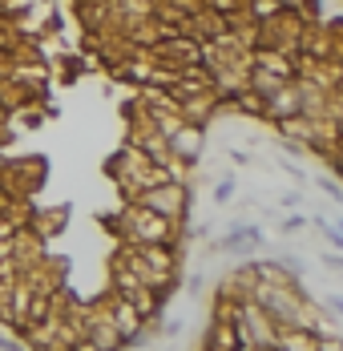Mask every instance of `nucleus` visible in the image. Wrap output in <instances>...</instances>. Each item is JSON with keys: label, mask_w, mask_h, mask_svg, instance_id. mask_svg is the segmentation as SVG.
<instances>
[{"label": "nucleus", "mask_w": 343, "mask_h": 351, "mask_svg": "<svg viewBox=\"0 0 343 351\" xmlns=\"http://www.w3.org/2000/svg\"><path fill=\"white\" fill-rule=\"evenodd\" d=\"M315 226H319V234H323L327 243L335 246V250H343V234L335 230V226H331V222H323V218H315Z\"/></svg>", "instance_id": "7"}, {"label": "nucleus", "mask_w": 343, "mask_h": 351, "mask_svg": "<svg viewBox=\"0 0 343 351\" xmlns=\"http://www.w3.org/2000/svg\"><path fill=\"white\" fill-rule=\"evenodd\" d=\"M126 230H130V243L134 246H174V239H178V222L145 210L137 202L126 210Z\"/></svg>", "instance_id": "3"}, {"label": "nucleus", "mask_w": 343, "mask_h": 351, "mask_svg": "<svg viewBox=\"0 0 343 351\" xmlns=\"http://www.w3.org/2000/svg\"><path fill=\"white\" fill-rule=\"evenodd\" d=\"M226 319H230V327H235L239 348H274V343H279V331H283V327H279L250 295L226 303Z\"/></svg>", "instance_id": "1"}, {"label": "nucleus", "mask_w": 343, "mask_h": 351, "mask_svg": "<svg viewBox=\"0 0 343 351\" xmlns=\"http://www.w3.org/2000/svg\"><path fill=\"white\" fill-rule=\"evenodd\" d=\"M319 190H327V194H331L335 202H343V186H335L331 178H319Z\"/></svg>", "instance_id": "11"}, {"label": "nucleus", "mask_w": 343, "mask_h": 351, "mask_svg": "<svg viewBox=\"0 0 343 351\" xmlns=\"http://www.w3.org/2000/svg\"><path fill=\"white\" fill-rule=\"evenodd\" d=\"M166 149H170V162H178V166H194V162L202 158V125L182 121L170 138H166Z\"/></svg>", "instance_id": "4"}, {"label": "nucleus", "mask_w": 343, "mask_h": 351, "mask_svg": "<svg viewBox=\"0 0 343 351\" xmlns=\"http://www.w3.org/2000/svg\"><path fill=\"white\" fill-rule=\"evenodd\" d=\"M239 351H274V348H239Z\"/></svg>", "instance_id": "17"}, {"label": "nucleus", "mask_w": 343, "mask_h": 351, "mask_svg": "<svg viewBox=\"0 0 343 351\" xmlns=\"http://www.w3.org/2000/svg\"><path fill=\"white\" fill-rule=\"evenodd\" d=\"M274 351H319V331H307V327H283Z\"/></svg>", "instance_id": "6"}, {"label": "nucleus", "mask_w": 343, "mask_h": 351, "mask_svg": "<svg viewBox=\"0 0 343 351\" xmlns=\"http://www.w3.org/2000/svg\"><path fill=\"white\" fill-rule=\"evenodd\" d=\"M307 226V218H299V214H291V218H283V230H303Z\"/></svg>", "instance_id": "13"}, {"label": "nucleus", "mask_w": 343, "mask_h": 351, "mask_svg": "<svg viewBox=\"0 0 343 351\" xmlns=\"http://www.w3.org/2000/svg\"><path fill=\"white\" fill-rule=\"evenodd\" d=\"M279 267H283V271H287L291 279H299V275H303V263H299L295 254H283V258H279Z\"/></svg>", "instance_id": "9"}, {"label": "nucleus", "mask_w": 343, "mask_h": 351, "mask_svg": "<svg viewBox=\"0 0 343 351\" xmlns=\"http://www.w3.org/2000/svg\"><path fill=\"white\" fill-rule=\"evenodd\" d=\"M283 206H303V194H295V190H291V194H283Z\"/></svg>", "instance_id": "15"}, {"label": "nucleus", "mask_w": 343, "mask_h": 351, "mask_svg": "<svg viewBox=\"0 0 343 351\" xmlns=\"http://www.w3.org/2000/svg\"><path fill=\"white\" fill-rule=\"evenodd\" d=\"M323 307H327V315H343V295H327Z\"/></svg>", "instance_id": "12"}, {"label": "nucleus", "mask_w": 343, "mask_h": 351, "mask_svg": "<svg viewBox=\"0 0 343 351\" xmlns=\"http://www.w3.org/2000/svg\"><path fill=\"white\" fill-rule=\"evenodd\" d=\"M0 351H29V348H21V343H12V339H4V335H0Z\"/></svg>", "instance_id": "16"}, {"label": "nucleus", "mask_w": 343, "mask_h": 351, "mask_svg": "<svg viewBox=\"0 0 343 351\" xmlns=\"http://www.w3.org/2000/svg\"><path fill=\"white\" fill-rule=\"evenodd\" d=\"M323 263H327L331 271H343V254H323Z\"/></svg>", "instance_id": "14"}, {"label": "nucleus", "mask_w": 343, "mask_h": 351, "mask_svg": "<svg viewBox=\"0 0 343 351\" xmlns=\"http://www.w3.org/2000/svg\"><path fill=\"white\" fill-rule=\"evenodd\" d=\"M335 230H340V234H343V218H340V222H335Z\"/></svg>", "instance_id": "18"}, {"label": "nucleus", "mask_w": 343, "mask_h": 351, "mask_svg": "<svg viewBox=\"0 0 343 351\" xmlns=\"http://www.w3.org/2000/svg\"><path fill=\"white\" fill-rule=\"evenodd\" d=\"M235 190H239V186H235V178L218 182V186H214V202H218V206H222V202H230V198H235Z\"/></svg>", "instance_id": "8"}, {"label": "nucleus", "mask_w": 343, "mask_h": 351, "mask_svg": "<svg viewBox=\"0 0 343 351\" xmlns=\"http://www.w3.org/2000/svg\"><path fill=\"white\" fill-rule=\"evenodd\" d=\"M319 351H343V335H319Z\"/></svg>", "instance_id": "10"}, {"label": "nucleus", "mask_w": 343, "mask_h": 351, "mask_svg": "<svg viewBox=\"0 0 343 351\" xmlns=\"http://www.w3.org/2000/svg\"><path fill=\"white\" fill-rule=\"evenodd\" d=\"M134 202L145 206V210H154V214H162V218H170V222H182L186 218V206H190V190H186L182 178H166V182H154V186L137 190Z\"/></svg>", "instance_id": "2"}, {"label": "nucleus", "mask_w": 343, "mask_h": 351, "mask_svg": "<svg viewBox=\"0 0 343 351\" xmlns=\"http://www.w3.org/2000/svg\"><path fill=\"white\" fill-rule=\"evenodd\" d=\"M259 246H263V230H259L255 222L230 226V230L218 239V250H222V254H250V250H259Z\"/></svg>", "instance_id": "5"}]
</instances>
